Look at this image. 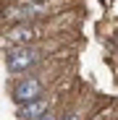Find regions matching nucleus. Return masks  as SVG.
<instances>
[{
    "label": "nucleus",
    "mask_w": 118,
    "mask_h": 120,
    "mask_svg": "<svg viewBox=\"0 0 118 120\" xmlns=\"http://www.w3.org/2000/svg\"><path fill=\"white\" fill-rule=\"evenodd\" d=\"M39 60H42V50L34 45H18L13 50H8L5 55V65L11 73H24L29 68H34Z\"/></svg>",
    "instance_id": "1"
},
{
    "label": "nucleus",
    "mask_w": 118,
    "mask_h": 120,
    "mask_svg": "<svg viewBox=\"0 0 118 120\" xmlns=\"http://www.w3.org/2000/svg\"><path fill=\"white\" fill-rule=\"evenodd\" d=\"M42 94H45V81L39 76H24L21 81L13 86V91H11L16 105H26L32 99H39Z\"/></svg>",
    "instance_id": "2"
},
{
    "label": "nucleus",
    "mask_w": 118,
    "mask_h": 120,
    "mask_svg": "<svg viewBox=\"0 0 118 120\" xmlns=\"http://www.w3.org/2000/svg\"><path fill=\"white\" fill-rule=\"evenodd\" d=\"M47 13H50V3H47V0H26L24 5L11 8L8 18H11V21H34V18L47 16Z\"/></svg>",
    "instance_id": "3"
},
{
    "label": "nucleus",
    "mask_w": 118,
    "mask_h": 120,
    "mask_svg": "<svg viewBox=\"0 0 118 120\" xmlns=\"http://www.w3.org/2000/svg\"><path fill=\"white\" fill-rule=\"evenodd\" d=\"M39 37H42V31H39L37 24L21 21L18 26H13V29L5 31V42H8V45H32L34 39H39Z\"/></svg>",
    "instance_id": "4"
},
{
    "label": "nucleus",
    "mask_w": 118,
    "mask_h": 120,
    "mask_svg": "<svg viewBox=\"0 0 118 120\" xmlns=\"http://www.w3.org/2000/svg\"><path fill=\"white\" fill-rule=\"evenodd\" d=\"M47 112H50V99L39 97V99H32V102H26V105H18V112L16 115L21 120H39Z\"/></svg>",
    "instance_id": "5"
},
{
    "label": "nucleus",
    "mask_w": 118,
    "mask_h": 120,
    "mask_svg": "<svg viewBox=\"0 0 118 120\" xmlns=\"http://www.w3.org/2000/svg\"><path fill=\"white\" fill-rule=\"evenodd\" d=\"M39 120H61V117H58V115H55V112H53V110H50V112H47V115H42V117H39Z\"/></svg>",
    "instance_id": "6"
},
{
    "label": "nucleus",
    "mask_w": 118,
    "mask_h": 120,
    "mask_svg": "<svg viewBox=\"0 0 118 120\" xmlns=\"http://www.w3.org/2000/svg\"><path fill=\"white\" fill-rule=\"evenodd\" d=\"M61 120H81V115H79V112H71V115H66V117H61Z\"/></svg>",
    "instance_id": "7"
}]
</instances>
